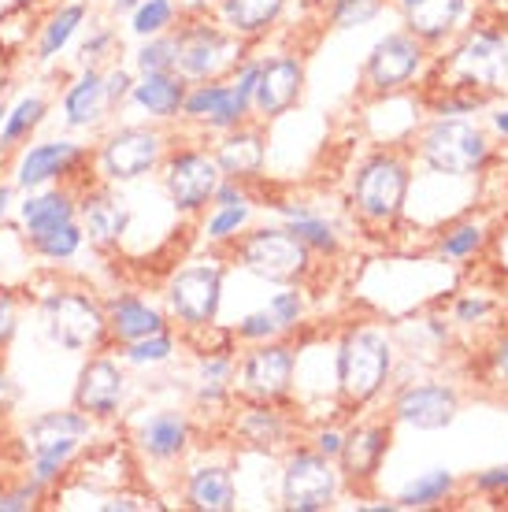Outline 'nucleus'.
Instances as JSON below:
<instances>
[{"label": "nucleus", "mask_w": 508, "mask_h": 512, "mask_svg": "<svg viewBox=\"0 0 508 512\" xmlns=\"http://www.w3.org/2000/svg\"><path fill=\"white\" fill-rule=\"evenodd\" d=\"M475 490L494 494V490H508V468H490V472L475 475Z\"/></svg>", "instance_id": "47"}, {"label": "nucleus", "mask_w": 508, "mask_h": 512, "mask_svg": "<svg viewBox=\"0 0 508 512\" xmlns=\"http://www.w3.org/2000/svg\"><path fill=\"white\" fill-rule=\"evenodd\" d=\"M408 164L394 153H379L364 160L353 179V208L368 223H394L408 197Z\"/></svg>", "instance_id": "4"}, {"label": "nucleus", "mask_w": 508, "mask_h": 512, "mask_svg": "<svg viewBox=\"0 0 508 512\" xmlns=\"http://www.w3.org/2000/svg\"><path fill=\"white\" fill-rule=\"evenodd\" d=\"M178 4L175 0H141L134 8V19H130V30L138 38H156V34H167L175 26Z\"/></svg>", "instance_id": "36"}, {"label": "nucleus", "mask_w": 508, "mask_h": 512, "mask_svg": "<svg viewBox=\"0 0 508 512\" xmlns=\"http://www.w3.org/2000/svg\"><path fill=\"white\" fill-rule=\"evenodd\" d=\"M453 483H457V479H453L449 468H431V472L416 475V479L397 494V509H431V505L449 498Z\"/></svg>", "instance_id": "31"}, {"label": "nucleus", "mask_w": 508, "mask_h": 512, "mask_svg": "<svg viewBox=\"0 0 508 512\" xmlns=\"http://www.w3.org/2000/svg\"><path fill=\"white\" fill-rule=\"evenodd\" d=\"M78 219L93 245H119V238L127 234L130 212L123 208V201H115L101 186V190H86L78 197Z\"/></svg>", "instance_id": "19"}, {"label": "nucleus", "mask_w": 508, "mask_h": 512, "mask_svg": "<svg viewBox=\"0 0 508 512\" xmlns=\"http://www.w3.org/2000/svg\"><path fill=\"white\" fill-rule=\"evenodd\" d=\"M282 212L290 219L286 231H290L293 238H301L308 249H316V253H338V234H334V227L327 219L312 216L305 208H282Z\"/></svg>", "instance_id": "35"}, {"label": "nucleus", "mask_w": 508, "mask_h": 512, "mask_svg": "<svg viewBox=\"0 0 508 512\" xmlns=\"http://www.w3.org/2000/svg\"><path fill=\"white\" fill-rule=\"evenodd\" d=\"M494 127L508 138V112H497V116H494Z\"/></svg>", "instance_id": "57"}, {"label": "nucleus", "mask_w": 508, "mask_h": 512, "mask_svg": "<svg viewBox=\"0 0 508 512\" xmlns=\"http://www.w3.org/2000/svg\"><path fill=\"white\" fill-rule=\"evenodd\" d=\"M178 75L186 82H212L223 71H238L242 64V38L216 26L208 15H190V26H178Z\"/></svg>", "instance_id": "3"}, {"label": "nucleus", "mask_w": 508, "mask_h": 512, "mask_svg": "<svg viewBox=\"0 0 508 512\" xmlns=\"http://www.w3.org/2000/svg\"><path fill=\"white\" fill-rule=\"evenodd\" d=\"M190 82L178 75V71H156V75H141L134 82V104L141 112H149L153 119H175L182 116V101H186Z\"/></svg>", "instance_id": "25"}, {"label": "nucleus", "mask_w": 508, "mask_h": 512, "mask_svg": "<svg viewBox=\"0 0 508 512\" xmlns=\"http://www.w3.org/2000/svg\"><path fill=\"white\" fill-rule=\"evenodd\" d=\"M293 386V349L282 342H260L242 360V390L253 401H279Z\"/></svg>", "instance_id": "15"}, {"label": "nucleus", "mask_w": 508, "mask_h": 512, "mask_svg": "<svg viewBox=\"0 0 508 512\" xmlns=\"http://www.w3.org/2000/svg\"><path fill=\"white\" fill-rule=\"evenodd\" d=\"M394 416L416 431H442L457 420V394L442 383L405 386L394 401Z\"/></svg>", "instance_id": "17"}, {"label": "nucleus", "mask_w": 508, "mask_h": 512, "mask_svg": "<svg viewBox=\"0 0 508 512\" xmlns=\"http://www.w3.org/2000/svg\"><path fill=\"white\" fill-rule=\"evenodd\" d=\"M141 75H156V71H175L178 67V41L175 34H156V38H145V45L134 56Z\"/></svg>", "instance_id": "37"}, {"label": "nucleus", "mask_w": 508, "mask_h": 512, "mask_svg": "<svg viewBox=\"0 0 508 512\" xmlns=\"http://www.w3.org/2000/svg\"><path fill=\"white\" fill-rule=\"evenodd\" d=\"M479 245H483V231H479L475 223H460L457 231H449L442 238V256H449V260H464V256H471Z\"/></svg>", "instance_id": "41"}, {"label": "nucleus", "mask_w": 508, "mask_h": 512, "mask_svg": "<svg viewBox=\"0 0 508 512\" xmlns=\"http://www.w3.org/2000/svg\"><path fill=\"white\" fill-rule=\"evenodd\" d=\"M108 4H112L115 12H134V8H138L141 0H108Z\"/></svg>", "instance_id": "55"}, {"label": "nucleus", "mask_w": 508, "mask_h": 512, "mask_svg": "<svg viewBox=\"0 0 508 512\" xmlns=\"http://www.w3.org/2000/svg\"><path fill=\"white\" fill-rule=\"evenodd\" d=\"M186 498H190L193 509L201 512H230L238 505V490H234V475L219 464H208V468H197L186 483Z\"/></svg>", "instance_id": "27"}, {"label": "nucleus", "mask_w": 508, "mask_h": 512, "mask_svg": "<svg viewBox=\"0 0 508 512\" xmlns=\"http://www.w3.org/2000/svg\"><path fill=\"white\" fill-rule=\"evenodd\" d=\"M45 112H49V104L41 101V97H23L0 123V149H15L19 141L30 138L41 127Z\"/></svg>", "instance_id": "33"}, {"label": "nucleus", "mask_w": 508, "mask_h": 512, "mask_svg": "<svg viewBox=\"0 0 508 512\" xmlns=\"http://www.w3.org/2000/svg\"><path fill=\"white\" fill-rule=\"evenodd\" d=\"M390 449V423H368V427H353L342 442V475L353 483H364L379 472L382 457Z\"/></svg>", "instance_id": "18"}, {"label": "nucleus", "mask_w": 508, "mask_h": 512, "mask_svg": "<svg viewBox=\"0 0 508 512\" xmlns=\"http://www.w3.org/2000/svg\"><path fill=\"white\" fill-rule=\"evenodd\" d=\"M338 479L342 472L331 464V457H323L316 449H301L286 461V472H282V505L290 512L331 509Z\"/></svg>", "instance_id": "8"}, {"label": "nucleus", "mask_w": 508, "mask_h": 512, "mask_svg": "<svg viewBox=\"0 0 508 512\" xmlns=\"http://www.w3.org/2000/svg\"><path fill=\"white\" fill-rule=\"evenodd\" d=\"M8 201H12V186H0V219L8 212Z\"/></svg>", "instance_id": "56"}, {"label": "nucleus", "mask_w": 508, "mask_h": 512, "mask_svg": "<svg viewBox=\"0 0 508 512\" xmlns=\"http://www.w3.org/2000/svg\"><path fill=\"white\" fill-rule=\"evenodd\" d=\"M175 4H178V12H186V15H208L219 0H175Z\"/></svg>", "instance_id": "54"}, {"label": "nucleus", "mask_w": 508, "mask_h": 512, "mask_svg": "<svg viewBox=\"0 0 508 512\" xmlns=\"http://www.w3.org/2000/svg\"><path fill=\"white\" fill-rule=\"evenodd\" d=\"M308 249L286 227H260L238 242V264L264 282H293L308 271Z\"/></svg>", "instance_id": "5"}, {"label": "nucleus", "mask_w": 508, "mask_h": 512, "mask_svg": "<svg viewBox=\"0 0 508 512\" xmlns=\"http://www.w3.org/2000/svg\"><path fill=\"white\" fill-rule=\"evenodd\" d=\"M405 15L408 34H416L423 45H438L457 30L468 0H397Z\"/></svg>", "instance_id": "21"}, {"label": "nucleus", "mask_w": 508, "mask_h": 512, "mask_svg": "<svg viewBox=\"0 0 508 512\" xmlns=\"http://www.w3.org/2000/svg\"><path fill=\"white\" fill-rule=\"evenodd\" d=\"M449 71L460 82L449 90H475L490 97L501 86V78L508 75V41L497 30H471L453 52Z\"/></svg>", "instance_id": "9"}, {"label": "nucleus", "mask_w": 508, "mask_h": 512, "mask_svg": "<svg viewBox=\"0 0 508 512\" xmlns=\"http://www.w3.org/2000/svg\"><path fill=\"white\" fill-rule=\"evenodd\" d=\"M108 45H112V34L104 30V34H97L93 41H86V45H82V60H86V64H93V60H97V56H101Z\"/></svg>", "instance_id": "52"}, {"label": "nucleus", "mask_w": 508, "mask_h": 512, "mask_svg": "<svg viewBox=\"0 0 508 512\" xmlns=\"http://www.w3.org/2000/svg\"><path fill=\"white\" fill-rule=\"evenodd\" d=\"M390 368H394V349L382 331L360 327L345 334V342L338 346V390L349 405H368L371 397H379L390 379Z\"/></svg>", "instance_id": "1"}, {"label": "nucleus", "mask_w": 508, "mask_h": 512, "mask_svg": "<svg viewBox=\"0 0 508 512\" xmlns=\"http://www.w3.org/2000/svg\"><path fill=\"white\" fill-rule=\"evenodd\" d=\"M301 90H305V64H301L297 56H290V52L267 56V60H260V67H256L253 108L264 119H279L301 101Z\"/></svg>", "instance_id": "14"}, {"label": "nucleus", "mask_w": 508, "mask_h": 512, "mask_svg": "<svg viewBox=\"0 0 508 512\" xmlns=\"http://www.w3.org/2000/svg\"><path fill=\"white\" fill-rule=\"evenodd\" d=\"M286 0H219V12L230 34L238 38H260L264 30L279 23Z\"/></svg>", "instance_id": "28"}, {"label": "nucleus", "mask_w": 508, "mask_h": 512, "mask_svg": "<svg viewBox=\"0 0 508 512\" xmlns=\"http://www.w3.org/2000/svg\"><path fill=\"white\" fill-rule=\"evenodd\" d=\"M423 56H427V45L416 34H386L368 52L364 78L375 93H397L416 78V71L423 67Z\"/></svg>", "instance_id": "12"}, {"label": "nucleus", "mask_w": 508, "mask_h": 512, "mask_svg": "<svg viewBox=\"0 0 508 512\" xmlns=\"http://www.w3.org/2000/svg\"><path fill=\"white\" fill-rule=\"evenodd\" d=\"M490 8H508V0H486Z\"/></svg>", "instance_id": "58"}, {"label": "nucleus", "mask_w": 508, "mask_h": 512, "mask_svg": "<svg viewBox=\"0 0 508 512\" xmlns=\"http://www.w3.org/2000/svg\"><path fill=\"white\" fill-rule=\"evenodd\" d=\"M382 4L386 0H334V12H331L334 30H356V26L371 23L382 12Z\"/></svg>", "instance_id": "39"}, {"label": "nucleus", "mask_w": 508, "mask_h": 512, "mask_svg": "<svg viewBox=\"0 0 508 512\" xmlns=\"http://www.w3.org/2000/svg\"><path fill=\"white\" fill-rule=\"evenodd\" d=\"M219 182H223V171H219L212 153H204V149H182V153L167 156L164 190L178 212H186V216L201 212L216 197Z\"/></svg>", "instance_id": "10"}, {"label": "nucleus", "mask_w": 508, "mask_h": 512, "mask_svg": "<svg viewBox=\"0 0 508 512\" xmlns=\"http://www.w3.org/2000/svg\"><path fill=\"white\" fill-rule=\"evenodd\" d=\"M104 312H108V338L119 342V346L138 342V338H149V334H156V331H167L164 312L134 294L112 297V301L104 305Z\"/></svg>", "instance_id": "20"}, {"label": "nucleus", "mask_w": 508, "mask_h": 512, "mask_svg": "<svg viewBox=\"0 0 508 512\" xmlns=\"http://www.w3.org/2000/svg\"><path fill=\"white\" fill-rule=\"evenodd\" d=\"M171 353H175V338H171V331H156L149 334V338H138V342H127L123 346V357L130 360V364H138V368H153V364H164V360H171Z\"/></svg>", "instance_id": "38"}, {"label": "nucleus", "mask_w": 508, "mask_h": 512, "mask_svg": "<svg viewBox=\"0 0 508 512\" xmlns=\"http://www.w3.org/2000/svg\"><path fill=\"white\" fill-rule=\"evenodd\" d=\"M342 442H345L342 431H319V438H316V453H323V457H331V461H338V453H342Z\"/></svg>", "instance_id": "48"}, {"label": "nucleus", "mask_w": 508, "mask_h": 512, "mask_svg": "<svg viewBox=\"0 0 508 512\" xmlns=\"http://www.w3.org/2000/svg\"><path fill=\"white\" fill-rule=\"evenodd\" d=\"M423 160L438 175H475L490 156L483 130H475L464 119H438L420 141Z\"/></svg>", "instance_id": "7"}, {"label": "nucleus", "mask_w": 508, "mask_h": 512, "mask_svg": "<svg viewBox=\"0 0 508 512\" xmlns=\"http://www.w3.org/2000/svg\"><path fill=\"white\" fill-rule=\"evenodd\" d=\"M93 431V420H89L82 409H67V412H45L30 423L26 431V449L49 446L56 438H86Z\"/></svg>", "instance_id": "29"}, {"label": "nucleus", "mask_w": 508, "mask_h": 512, "mask_svg": "<svg viewBox=\"0 0 508 512\" xmlns=\"http://www.w3.org/2000/svg\"><path fill=\"white\" fill-rule=\"evenodd\" d=\"M267 308H271V316L282 323V331H290V327H297V320H301L305 301H301L297 290H282V294H275L271 301H267Z\"/></svg>", "instance_id": "43"}, {"label": "nucleus", "mask_w": 508, "mask_h": 512, "mask_svg": "<svg viewBox=\"0 0 508 512\" xmlns=\"http://www.w3.org/2000/svg\"><path fill=\"white\" fill-rule=\"evenodd\" d=\"M82 160H86V149H78L75 141H41V145H30V149L19 156L15 186L26 193L45 190L49 182L67 179Z\"/></svg>", "instance_id": "16"}, {"label": "nucleus", "mask_w": 508, "mask_h": 512, "mask_svg": "<svg viewBox=\"0 0 508 512\" xmlns=\"http://www.w3.org/2000/svg\"><path fill=\"white\" fill-rule=\"evenodd\" d=\"M216 164L223 171V179H234V182H245V179H256L260 171H264V134L253 127H234L227 130V138L216 145Z\"/></svg>", "instance_id": "22"}, {"label": "nucleus", "mask_w": 508, "mask_h": 512, "mask_svg": "<svg viewBox=\"0 0 508 512\" xmlns=\"http://www.w3.org/2000/svg\"><path fill=\"white\" fill-rule=\"evenodd\" d=\"M190 446V420L175 409L149 416L138 431V449L153 461H175Z\"/></svg>", "instance_id": "23"}, {"label": "nucleus", "mask_w": 508, "mask_h": 512, "mask_svg": "<svg viewBox=\"0 0 508 512\" xmlns=\"http://www.w3.org/2000/svg\"><path fill=\"white\" fill-rule=\"evenodd\" d=\"M130 90H134V78H130V71L115 67V71H108V75H104V93H108V104H112V108L127 101Z\"/></svg>", "instance_id": "45"}, {"label": "nucleus", "mask_w": 508, "mask_h": 512, "mask_svg": "<svg viewBox=\"0 0 508 512\" xmlns=\"http://www.w3.org/2000/svg\"><path fill=\"white\" fill-rule=\"evenodd\" d=\"M108 93H104V75L93 64L82 67V75L67 86L64 93V119L67 127H97L108 116Z\"/></svg>", "instance_id": "24"}, {"label": "nucleus", "mask_w": 508, "mask_h": 512, "mask_svg": "<svg viewBox=\"0 0 508 512\" xmlns=\"http://www.w3.org/2000/svg\"><path fill=\"white\" fill-rule=\"evenodd\" d=\"M127 397V375L112 357H89L75 383V409L89 420H115Z\"/></svg>", "instance_id": "13"}, {"label": "nucleus", "mask_w": 508, "mask_h": 512, "mask_svg": "<svg viewBox=\"0 0 508 512\" xmlns=\"http://www.w3.org/2000/svg\"><path fill=\"white\" fill-rule=\"evenodd\" d=\"M234 334H238L242 342H271L275 334H282V323L271 316V308H260V312H253V316H245Z\"/></svg>", "instance_id": "42"}, {"label": "nucleus", "mask_w": 508, "mask_h": 512, "mask_svg": "<svg viewBox=\"0 0 508 512\" xmlns=\"http://www.w3.org/2000/svg\"><path fill=\"white\" fill-rule=\"evenodd\" d=\"M19 219L26 227V238L64 227V223L78 219V197L71 190H34L19 208Z\"/></svg>", "instance_id": "26"}, {"label": "nucleus", "mask_w": 508, "mask_h": 512, "mask_svg": "<svg viewBox=\"0 0 508 512\" xmlns=\"http://www.w3.org/2000/svg\"><path fill=\"white\" fill-rule=\"evenodd\" d=\"M82 242H86V231H82L78 219H71V223H64V227H52V231H45V234H34V238H30V249H34L38 256H45V260H52V264H64V260L78 256Z\"/></svg>", "instance_id": "34"}, {"label": "nucleus", "mask_w": 508, "mask_h": 512, "mask_svg": "<svg viewBox=\"0 0 508 512\" xmlns=\"http://www.w3.org/2000/svg\"><path fill=\"white\" fill-rule=\"evenodd\" d=\"M15 334V305L12 297H0V346H8Z\"/></svg>", "instance_id": "49"}, {"label": "nucleus", "mask_w": 508, "mask_h": 512, "mask_svg": "<svg viewBox=\"0 0 508 512\" xmlns=\"http://www.w3.org/2000/svg\"><path fill=\"white\" fill-rule=\"evenodd\" d=\"M45 494V487L41 483H34V479H26L19 490H8V494H0V512H26L34 509V501Z\"/></svg>", "instance_id": "44"}, {"label": "nucleus", "mask_w": 508, "mask_h": 512, "mask_svg": "<svg viewBox=\"0 0 508 512\" xmlns=\"http://www.w3.org/2000/svg\"><path fill=\"white\" fill-rule=\"evenodd\" d=\"M4 116H8V112H4V108H0V123H4Z\"/></svg>", "instance_id": "59"}, {"label": "nucleus", "mask_w": 508, "mask_h": 512, "mask_svg": "<svg viewBox=\"0 0 508 512\" xmlns=\"http://www.w3.org/2000/svg\"><path fill=\"white\" fill-rule=\"evenodd\" d=\"M19 401V386L4 368H0V412H12V405Z\"/></svg>", "instance_id": "51"}, {"label": "nucleus", "mask_w": 508, "mask_h": 512, "mask_svg": "<svg viewBox=\"0 0 508 512\" xmlns=\"http://www.w3.org/2000/svg\"><path fill=\"white\" fill-rule=\"evenodd\" d=\"M245 219H249V205H230V208H216V216L208 219V242H227L230 234H238L245 227Z\"/></svg>", "instance_id": "40"}, {"label": "nucleus", "mask_w": 508, "mask_h": 512, "mask_svg": "<svg viewBox=\"0 0 508 512\" xmlns=\"http://www.w3.org/2000/svg\"><path fill=\"white\" fill-rule=\"evenodd\" d=\"M212 205L216 208H230V205H249V197H245L242 182L234 179H223L216 186V197H212Z\"/></svg>", "instance_id": "46"}, {"label": "nucleus", "mask_w": 508, "mask_h": 512, "mask_svg": "<svg viewBox=\"0 0 508 512\" xmlns=\"http://www.w3.org/2000/svg\"><path fill=\"white\" fill-rule=\"evenodd\" d=\"M494 375L508 386V338H501L494 349Z\"/></svg>", "instance_id": "53"}, {"label": "nucleus", "mask_w": 508, "mask_h": 512, "mask_svg": "<svg viewBox=\"0 0 508 512\" xmlns=\"http://www.w3.org/2000/svg\"><path fill=\"white\" fill-rule=\"evenodd\" d=\"M82 19H86V4H64L60 12L52 15L49 23L41 26L38 60H56V52H64L67 41H71L78 34Z\"/></svg>", "instance_id": "32"}, {"label": "nucleus", "mask_w": 508, "mask_h": 512, "mask_svg": "<svg viewBox=\"0 0 508 512\" xmlns=\"http://www.w3.org/2000/svg\"><path fill=\"white\" fill-rule=\"evenodd\" d=\"M238 435L256 449H275L286 438V420L271 409V401H260L253 409H245V416L238 420Z\"/></svg>", "instance_id": "30"}, {"label": "nucleus", "mask_w": 508, "mask_h": 512, "mask_svg": "<svg viewBox=\"0 0 508 512\" xmlns=\"http://www.w3.org/2000/svg\"><path fill=\"white\" fill-rule=\"evenodd\" d=\"M486 312H490V305H486V301H479V297H464V301L457 305V320L460 323L483 320Z\"/></svg>", "instance_id": "50"}, {"label": "nucleus", "mask_w": 508, "mask_h": 512, "mask_svg": "<svg viewBox=\"0 0 508 512\" xmlns=\"http://www.w3.org/2000/svg\"><path fill=\"white\" fill-rule=\"evenodd\" d=\"M45 334L67 353H89L108 342V312L82 290H56L41 301Z\"/></svg>", "instance_id": "2"}, {"label": "nucleus", "mask_w": 508, "mask_h": 512, "mask_svg": "<svg viewBox=\"0 0 508 512\" xmlns=\"http://www.w3.org/2000/svg\"><path fill=\"white\" fill-rule=\"evenodd\" d=\"M219 301H223V268L219 264H190L167 279L171 316L190 331L216 323Z\"/></svg>", "instance_id": "6"}, {"label": "nucleus", "mask_w": 508, "mask_h": 512, "mask_svg": "<svg viewBox=\"0 0 508 512\" xmlns=\"http://www.w3.org/2000/svg\"><path fill=\"white\" fill-rule=\"evenodd\" d=\"M164 160V134L153 127H123L101 145V171L108 182H134Z\"/></svg>", "instance_id": "11"}]
</instances>
